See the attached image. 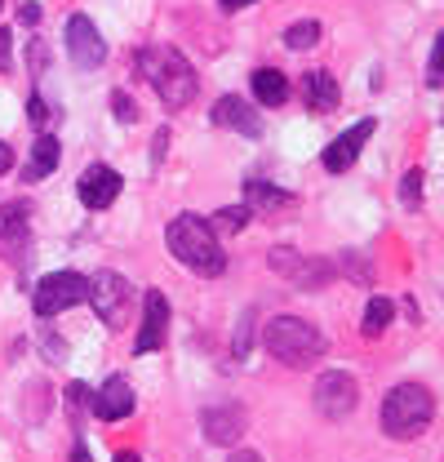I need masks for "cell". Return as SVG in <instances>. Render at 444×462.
I'll return each mask as SVG.
<instances>
[{
  "instance_id": "33",
  "label": "cell",
  "mask_w": 444,
  "mask_h": 462,
  "mask_svg": "<svg viewBox=\"0 0 444 462\" xmlns=\"http://www.w3.org/2000/svg\"><path fill=\"white\" fill-rule=\"evenodd\" d=\"M222 9H231V14H236V9H245V5H254V0H218Z\"/></svg>"
},
{
  "instance_id": "5",
  "label": "cell",
  "mask_w": 444,
  "mask_h": 462,
  "mask_svg": "<svg viewBox=\"0 0 444 462\" xmlns=\"http://www.w3.org/2000/svg\"><path fill=\"white\" fill-rule=\"evenodd\" d=\"M89 298V276H80V272H54V276H45L41 285H36V298H32V307H36V316H58V311H67V307H80Z\"/></svg>"
},
{
  "instance_id": "32",
  "label": "cell",
  "mask_w": 444,
  "mask_h": 462,
  "mask_svg": "<svg viewBox=\"0 0 444 462\" xmlns=\"http://www.w3.org/2000/svg\"><path fill=\"white\" fill-rule=\"evenodd\" d=\"M231 462H263L254 449H240V454H231Z\"/></svg>"
},
{
  "instance_id": "4",
  "label": "cell",
  "mask_w": 444,
  "mask_h": 462,
  "mask_svg": "<svg viewBox=\"0 0 444 462\" xmlns=\"http://www.w3.org/2000/svg\"><path fill=\"white\" fill-rule=\"evenodd\" d=\"M436 418V401L422 383H400L383 401V431L391 440H418Z\"/></svg>"
},
{
  "instance_id": "30",
  "label": "cell",
  "mask_w": 444,
  "mask_h": 462,
  "mask_svg": "<svg viewBox=\"0 0 444 462\" xmlns=\"http://www.w3.org/2000/svg\"><path fill=\"white\" fill-rule=\"evenodd\" d=\"M23 23H27V27H32V23H41V5H36V0H27V5H23Z\"/></svg>"
},
{
  "instance_id": "14",
  "label": "cell",
  "mask_w": 444,
  "mask_h": 462,
  "mask_svg": "<svg viewBox=\"0 0 444 462\" xmlns=\"http://www.w3.org/2000/svg\"><path fill=\"white\" fill-rule=\"evenodd\" d=\"M205 440L209 445H222V449H231L240 436H245V409L240 404H222V409H205Z\"/></svg>"
},
{
  "instance_id": "29",
  "label": "cell",
  "mask_w": 444,
  "mask_h": 462,
  "mask_svg": "<svg viewBox=\"0 0 444 462\" xmlns=\"http://www.w3.org/2000/svg\"><path fill=\"white\" fill-rule=\"evenodd\" d=\"M9 67H14V32L0 27V71H9Z\"/></svg>"
},
{
  "instance_id": "19",
  "label": "cell",
  "mask_w": 444,
  "mask_h": 462,
  "mask_svg": "<svg viewBox=\"0 0 444 462\" xmlns=\"http://www.w3.org/2000/svg\"><path fill=\"white\" fill-rule=\"evenodd\" d=\"M249 85H254V98L263 107H284L289 103V80H284V71H276V67H258L249 76Z\"/></svg>"
},
{
  "instance_id": "15",
  "label": "cell",
  "mask_w": 444,
  "mask_h": 462,
  "mask_svg": "<svg viewBox=\"0 0 444 462\" xmlns=\"http://www.w3.org/2000/svg\"><path fill=\"white\" fill-rule=\"evenodd\" d=\"M27 218H32V209H27V205H18V200L0 209V254H5V258H23L27 236H32Z\"/></svg>"
},
{
  "instance_id": "18",
  "label": "cell",
  "mask_w": 444,
  "mask_h": 462,
  "mask_svg": "<svg viewBox=\"0 0 444 462\" xmlns=\"http://www.w3.org/2000/svg\"><path fill=\"white\" fill-rule=\"evenodd\" d=\"M302 98H307V107H311V112H333V107H338V98H342V94H338V80H333L329 71H307V76H302Z\"/></svg>"
},
{
  "instance_id": "7",
  "label": "cell",
  "mask_w": 444,
  "mask_h": 462,
  "mask_svg": "<svg viewBox=\"0 0 444 462\" xmlns=\"http://www.w3.org/2000/svg\"><path fill=\"white\" fill-rule=\"evenodd\" d=\"M267 263H272V272H280L289 285L298 289H325L333 281V263H325V258H302L298 249H272L267 254Z\"/></svg>"
},
{
  "instance_id": "35",
  "label": "cell",
  "mask_w": 444,
  "mask_h": 462,
  "mask_svg": "<svg viewBox=\"0 0 444 462\" xmlns=\"http://www.w3.org/2000/svg\"><path fill=\"white\" fill-rule=\"evenodd\" d=\"M116 462H138L134 454H116Z\"/></svg>"
},
{
  "instance_id": "6",
  "label": "cell",
  "mask_w": 444,
  "mask_h": 462,
  "mask_svg": "<svg viewBox=\"0 0 444 462\" xmlns=\"http://www.w3.org/2000/svg\"><path fill=\"white\" fill-rule=\"evenodd\" d=\"M85 302H94V311L103 316L107 329H125V316H129V302H134V285L120 272H98L89 281V298Z\"/></svg>"
},
{
  "instance_id": "24",
  "label": "cell",
  "mask_w": 444,
  "mask_h": 462,
  "mask_svg": "<svg viewBox=\"0 0 444 462\" xmlns=\"http://www.w3.org/2000/svg\"><path fill=\"white\" fill-rule=\"evenodd\" d=\"M400 200H404L409 209H418V205H422V170L404 173V182H400Z\"/></svg>"
},
{
  "instance_id": "1",
  "label": "cell",
  "mask_w": 444,
  "mask_h": 462,
  "mask_svg": "<svg viewBox=\"0 0 444 462\" xmlns=\"http://www.w3.org/2000/svg\"><path fill=\"white\" fill-rule=\"evenodd\" d=\"M169 254L196 272V276H222L227 272V254L218 245V231L209 227V218H196V214H178L165 231Z\"/></svg>"
},
{
  "instance_id": "17",
  "label": "cell",
  "mask_w": 444,
  "mask_h": 462,
  "mask_svg": "<svg viewBox=\"0 0 444 462\" xmlns=\"http://www.w3.org/2000/svg\"><path fill=\"white\" fill-rule=\"evenodd\" d=\"M58 161H62V147H58L54 134H41L36 143H32V156H27V165H23V178L27 182H41V178H50L58 170Z\"/></svg>"
},
{
  "instance_id": "20",
  "label": "cell",
  "mask_w": 444,
  "mask_h": 462,
  "mask_svg": "<svg viewBox=\"0 0 444 462\" xmlns=\"http://www.w3.org/2000/svg\"><path fill=\"white\" fill-rule=\"evenodd\" d=\"M289 200H293L289 191H280V187L263 182V178H249V182H245V205H249V209H284Z\"/></svg>"
},
{
  "instance_id": "26",
  "label": "cell",
  "mask_w": 444,
  "mask_h": 462,
  "mask_svg": "<svg viewBox=\"0 0 444 462\" xmlns=\"http://www.w3.org/2000/svg\"><path fill=\"white\" fill-rule=\"evenodd\" d=\"M440 62H444V36H436V45H431V62H427V85H431V89H440L444 85Z\"/></svg>"
},
{
  "instance_id": "12",
  "label": "cell",
  "mask_w": 444,
  "mask_h": 462,
  "mask_svg": "<svg viewBox=\"0 0 444 462\" xmlns=\"http://www.w3.org/2000/svg\"><path fill=\"white\" fill-rule=\"evenodd\" d=\"M374 138V120H360V125H351L347 134H338L329 147H325V156H320V165L329 173H342L356 165V156H360V147Z\"/></svg>"
},
{
  "instance_id": "11",
  "label": "cell",
  "mask_w": 444,
  "mask_h": 462,
  "mask_svg": "<svg viewBox=\"0 0 444 462\" xmlns=\"http://www.w3.org/2000/svg\"><path fill=\"white\" fill-rule=\"evenodd\" d=\"M120 173L111 170V165H89V170L80 173V182H76V196H80V205L85 209H107L116 205V196H120Z\"/></svg>"
},
{
  "instance_id": "8",
  "label": "cell",
  "mask_w": 444,
  "mask_h": 462,
  "mask_svg": "<svg viewBox=\"0 0 444 462\" xmlns=\"http://www.w3.org/2000/svg\"><path fill=\"white\" fill-rule=\"evenodd\" d=\"M311 401H316V409H320L325 418H347V413L356 409V401H360V387H356V378H351L347 369H329V374L316 378Z\"/></svg>"
},
{
  "instance_id": "34",
  "label": "cell",
  "mask_w": 444,
  "mask_h": 462,
  "mask_svg": "<svg viewBox=\"0 0 444 462\" xmlns=\"http://www.w3.org/2000/svg\"><path fill=\"white\" fill-rule=\"evenodd\" d=\"M71 462H89V454H85V445H76V454H71Z\"/></svg>"
},
{
  "instance_id": "31",
  "label": "cell",
  "mask_w": 444,
  "mask_h": 462,
  "mask_svg": "<svg viewBox=\"0 0 444 462\" xmlns=\"http://www.w3.org/2000/svg\"><path fill=\"white\" fill-rule=\"evenodd\" d=\"M9 165H14V147L0 143V173H9Z\"/></svg>"
},
{
  "instance_id": "16",
  "label": "cell",
  "mask_w": 444,
  "mask_h": 462,
  "mask_svg": "<svg viewBox=\"0 0 444 462\" xmlns=\"http://www.w3.org/2000/svg\"><path fill=\"white\" fill-rule=\"evenodd\" d=\"M214 125H222V129H236V134H245V138H258V134H263V120H258V112H254L245 98H236V94H227V98H218V103H214Z\"/></svg>"
},
{
  "instance_id": "22",
  "label": "cell",
  "mask_w": 444,
  "mask_h": 462,
  "mask_svg": "<svg viewBox=\"0 0 444 462\" xmlns=\"http://www.w3.org/2000/svg\"><path fill=\"white\" fill-rule=\"evenodd\" d=\"M387 325H391V302H387V298H369V307H365V320H360L365 338H378V334H387Z\"/></svg>"
},
{
  "instance_id": "28",
  "label": "cell",
  "mask_w": 444,
  "mask_h": 462,
  "mask_svg": "<svg viewBox=\"0 0 444 462\" xmlns=\"http://www.w3.org/2000/svg\"><path fill=\"white\" fill-rule=\"evenodd\" d=\"M67 404H71V413L80 418V409L89 404V387H85V383H71V387H67Z\"/></svg>"
},
{
  "instance_id": "2",
  "label": "cell",
  "mask_w": 444,
  "mask_h": 462,
  "mask_svg": "<svg viewBox=\"0 0 444 462\" xmlns=\"http://www.w3.org/2000/svg\"><path fill=\"white\" fill-rule=\"evenodd\" d=\"M138 71H143V80L161 94V103L173 107V112H182V107L196 98V89H200L191 62L178 54L173 45H147V50L138 54Z\"/></svg>"
},
{
  "instance_id": "25",
  "label": "cell",
  "mask_w": 444,
  "mask_h": 462,
  "mask_svg": "<svg viewBox=\"0 0 444 462\" xmlns=\"http://www.w3.org/2000/svg\"><path fill=\"white\" fill-rule=\"evenodd\" d=\"M27 120H32L36 129H50V120H54V112H50V103H45L41 94H32V98H27Z\"/></svg>"
},
{
  "instance_id": "27",
  "label": "cell",
  "mask_w": 444,
  "mask_h": 462,
  "mask_svg": "<svg viewBox=\"0 0 444 462\" xmlns=\"http://www.w3.org/2000/svg\"><path fill=\"white\" fill-rule=\"evenodd\" d=\"M111 112H116V120H125V125H134V120H138V107H134V98H129V94H111Z\"/></svg>"
},
{
  "instance_id": "13",
  "label": "cell",
  "mask_w": 444,
  "mask_h": 462,
  "mask_svg": "<svg viewBox=\"0 0 444 462\" xmlns=\"http://www.w3.org/2000/svg\"><path fill=\"white\" fill-rule=\"evenodd\" d=\"M134 387L120 378V374H111L107 383L89 396V409H94V418H103V422H120V418H129L134 413Z\"/></svg>"
},
{
  "instance_id": "10",
  "label": "cell",
  "mask_w": 444,
  "mask_h": 462,
  "mask_svg": "<svg viewBox=\"0 0 444 462\" xmlns=\"http://www.w3.org/2000/svg\"><path fill=\"white\" fill-rule=\"evenodd\" d=\"M165 338H169V298L161 289H147L143 293V325H138V338H134V356L161 351Z\"/></svg>"
},
{
  "instance_id": "3",
  "label": "cell",
  "mask_w": 444,
  "mask_h": 462,
  "mask_svg": "<svg viewBox=\"0 0 444 462\" xmlns=\"http://www.w3.org/2000/svg\"><path fill=\"white\" fill-rule=\"evenodd\" d=\"M263 346L276 356L280 365H289V369H307V365H316L325 356L320 329L311 320H302V316H276V320H267Z\"/></svg>"
},
{
  "instance_id": "21",
  "label": "cell",
  "mask_w": 444,
  "mask_h": 462,
  "mask_svg": "<svg viewBox=\"0 0 444 462\" xmlns=\"http://www.w3.org/2000/svg\"><path fill=\"white\" fill-rule=\"evenodd\" d=\"M316 41H320V23H316V18H302V23H289V27H284V45L298 50V54L311 50Z\"/></svg>"
},
{
  "instance_id": "23",
  "label": "cell",
  "mask_w": 444,
  "mask_h": 462,
  "mask_svg": "<svg viewBox=\"0 0 444 462\" xmlns=\"http://www.w3.org/2000/svg\"><path fill=\"white\" fill-rule=\"evenodd\" d=\"M249 214H254L249 205H236V209H218L209 227H214V231H245V223H249Z\"/></svg>"
},
{
  "instance_id": "9",
  "label": "cell",
  "mask_w": 444,
  "mask_h": 462,
  "mask_svg": "<svg viewBox=\"0 0 444 462\" xmlns=\"http://www.w3.org/2000/svg\"><path fill=\"white\" fill-rule=\"evenodd\" d=\"M67 58H71L80 71H94V67H103V58H107V45H103L98 27H94L85 14H71V18H67Z\"/></svg>"
}]
</instances>
